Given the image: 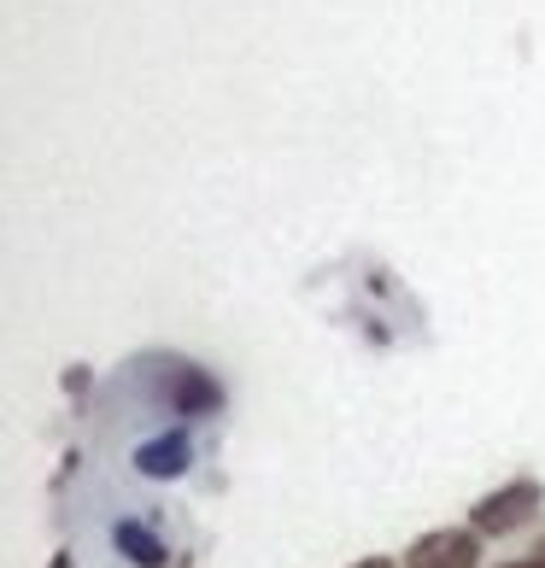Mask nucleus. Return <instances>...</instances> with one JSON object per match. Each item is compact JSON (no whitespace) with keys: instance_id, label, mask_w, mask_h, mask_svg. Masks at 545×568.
Segmentation results:
<instances>
[{"instance_id":"nucleus-2","label":"nucleus","mask_w":545,"mask_h":568,"mask_svg":"<svg viewBox=\"0 0 545 568\" xmlns=\"http://www.w3.org/2000/svg\"><path fill=\"white\" fill-rule=\"evenodd\" d=\"M475 562H481L475 528H434L405 551V568H475Z\"/></svg>"},{"instance_id":"nucleus-3","label":"nucleus","mask_w":545,"mask_h":568,"mask_svg":"<svg viewBox=\"0 0 545 568\" xmlns=\"http://www.w3.org/2000/svg\"><path fill=\"white\" fill-rule=\"evenodd\" d=\"M164 398H171V410H182V416H205V410L223 405V387L194 364H171L164 369Z\"/></svg>"},{"instance_id":"nucleus-4","label":"nucleus","mask_w":545,"mask_h":568,"mask_svg":"<svg viewBox=\"0 0 545 568\" xmlns=\"http://www.w3.org/2000/svg\"><path fill=\"white\" fill-rule=\"evenodd\" d=\"M188 463H194V439H188L182 428L171 434H159V439H147V446H135V469L147 480H176L188 475Z\"/></svg>"},{"instance_id":"nucleus-1","label":"nucleus","mask_w":545,"mask_h":568,"mask_svg":"<svg viewBox=\"0 0 545 568\" xmlns=\"http://www.w3.org/2000/svg\"><path fill=\"white\" fill-rule=\"evenodd\" d=\"M545 504V493H539V480H511V487H498V493H487L470 510V521H475V534H516L522 521H528L534 510Z\"/></svg>"},{"instance_id":"nucleus-8","label":"nucleus","mask_w":545,"mask_h":568,"mask_svg":"<svg viewBox=\"0 0 545 568\" xmlns=\"http://www.w3.org/2000/svg\"><path fill=\"white\" fill-rule=\"evenodd\" d=\"M53 568H71V557H65V551H59V557H53Z\"/></svg>"},{"instance_id":"nucleus-6","label":"nucleus","mask_w":545,"mask_h":568,"mask_svg":"<svg viewBox=\"0 0 545 568\" xmlns=\"http://www.w3.org/2000/svg\"><path fill=\"white\" fill-rule=\"evenodd\" d=\"M359 568H393V562H387V557H364Z\"/></svg>"},{"instance_id":"nucleus-7","label":"nucleus","mask_w":545,"mask_h":568,"mask_svg":"<svg viewBox=\"0 0 545 568\" xmlns=\"http://www.w3.org/2000/svg\"><path fill=\"white\" fill-rule=\"evenodd\" d=\"M511 568H545V557H528V562H511Z\"/></svg>"},{"instance_id":"nucleus-5","label":"nucleus","mask_w":545,"mask_h":568,"mask_svg":"<svg viewBox=\"0 0 545 568\" xmlns=\"http://www.w3.org/2000/svg\"><path fill=\"white\" fill-rule=\"evenodd\" d=\"M112 545H118V551L130 557L135 568H164V562H171V551L159 545V534L141 528V521H118V528H112Z\"/></svg>"}]
</instances>
